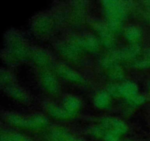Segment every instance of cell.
<instances>
[{
  "instance_id": "obj_1",
  "label": "cell",
  "mask_w": 150,
  "mask_h": 141,
  "mask_svg": "<svg viewBox=\"0 0 150 141\" xmlns=\"http://www.w3.org/2000/svg\"><path fill=\"white\" fill-rule=\"evenodd\" d=\"M6 118H7L10 124L27 130H42L47 128L48 125V118L42 114H34L29 116L10 114Z\"/></svg>"
},
{
  "instance_id": "obj_2",
  "label": "cell",
  "mask_w": 150,
  "mask_h": 141,
  "mask_svg": "<svg viewBox=\"0 0 150 141\" xmlns=\"http://www.w3.org/2000/svg\"><path fill=\"white\" fill-rule=\"evenodd\" d=\"M129 6L127 2L118 1H106L103 2V9L106 21L124 23L127 16Z\"/></svg>"
},
{
  "instance_id": "obj_3",
  "label": "cell",
  "mask_w": 150,
  "mask_h": 141,
  "mask_svg": "<svg viewBox=\"0 0 150 141\" xmlns=\"http://www.w3.org/2000/svg\"><path fill=\"white\" fill-rule=\"evenodd\" d=\"M92 27L96 33L97 38L103 46L109 49L114 48L117 40L114 33L108 27L106 24L101 21L95 22L92 24Z\"/></svg>"
},
{
  "instance_id": "obj_4",
  "label": "cell",
  "mask_w": 150,
  "mask_h": 141,
  "mask_svg": "<svg viewBox=\"0 0 150 141\" xmlns=\"http://www.w3.org/2000/svg\"><path fill=\"white\" fill-rule=\"evenodd\" d=\"M69 42L74 45L82 53H95L100 48V41L96 36L92 35H86L82 36H75L71 38Z\"/></svg>"
},
{
  "instance_id": "obj_5",
  "label": "cell",
  "mask_w": 150,
  "mask_h": 141,
  "mask_svg": "<svg viewBox=\"0 0 150 141\" xmlns=\"http://www.w3.org/2000/svg\"><path fill=\"white\" fill-rule=\"evenodd\" d=\"M40 82L42 89L51 95H59L60 85L57 78V75L48 69L42 70L40 74Z\"/></svg>"
},
{
  "instance_id": "obj_6",
  "label": "cell",
  "mask_w": 150,
  "mask_h": 141,
  "mask_svg": "<svg viewBox=\"0 0 150 141\" xmlns=\"http://www.w3.org/2000/svg\"><path fill=\"white\" fill-rule=\"evenodd\" d=\"M54 72L57 76H59L70 83L76 85H83L85 83V79L83 76L67 65H56L54 67Z\"/></svg>"
},
{
  "instance_id": "obj_7",
  "label": "cell",
  "mask_w": 150,
  "mask_h": 141,
  "mask_svg": "<svg viewBox=\"0 0 150 141\" xmlns=\"http://www.w3.org/2000/svg\"><path fill=\"white\" fill-rule=\"evenodd\" d=\"M100 124L105 128L106 132H113L122 137L127 133L128 127L122 120L115 117H103Z\"/></svg>"
},
{
  "instance_id": "obj_8",
  "label": "cell",
  "mask_w": 150,
  "mask_h": 141,
  "mask_svg": "<svg viewBox=\"0 0 150 141\" xmlns=\"http://www.w3.org/2000/svg\"><path fill=\"white\" fill-rule=\"evenodd\" d=\"M141 52L139 45H130V46L117 50L111 52V55L115 58L118 63L120 62L134 61Z\"/></svg>"
},
{
  "instance_id": "obj_9",
  "label": "cell",
  "mask_w": 150,
  "mask_h": 141,
  "mask_svg": "<svg viewBox=\"0 0 150 141\" xmlns=\"http://www.w3.org/2000/svg\"><path fill=\"white\" fill-rule=\"evenodd\" d=\"M29 57L35 66L42 70L47 69L52 64V60L50 54L41 48H36L31 51Z\"/></svg>"
},
{
  "instance_id": "obj_10",
  "label": "cell",
  "mask_w": 150,
  "mask_h": 141,
  "mask_svg": "<svg viewBox=\"0 0 150 141\" xmlns=\"http://www.w3.org/2000/svg\"><path fill=\"white\" fill-rule=\"evenodd\" d=\"M58 50L59 54L66 60L70 62L79 61L81 59V54L83 53L78 49L74 45L70 42L64 43L58 46Z\"/></svg>"
},
{
  "instance_id": "obj_11",
  "label": "cell",
  "mask_w": 150,
  "mask_h": 141,
  "mask_svg": "<svg viewBox=\"0 0 150 141\" xmlns=\"http://www.w3.org/2000/svg\"><path fill=\"white\" fill-rule=\"evenodd\" d=\"M81 101L76 95H67L63 98L62 106L71 118H74L81 108Z\"/></svg>"
},
{
  "instance_id": "obj_12",
  "label": "cell",
  "mask_w": 150,
  "mask_h": 141,
  "mask_svg": "<svg viewBox=\"0 0 150 141\" xmlns=\"http://www.w3.org/2000/svg\"><path fill=\"white\" fill-rule=\"evenodd\" d=\"M45 109L46 113L53 118L60 120L71 119V118L64 110L62 106H59L54 103H48V104H45Z\"/></svg>"
},
{
  "instance_id": "obj_13",
  "label": "cell",
  "mask_w": 150,
  "mask_h": 141,
  "mask_svg": "<svg viewBox=\"0 0 150 141\" xmlns=\"http://www.w3.org/2000/svg\"><path fill=\"white\" fill-rule=\"evenodd\" d=\"M94 104L100 110H108L111 107L112 98L106 90H100L94 97Z\"/></svg>"
},
{
  "instance_id": "obj_14",
  "label": "cell",
  "mask_w": 150,
  "mask_h": 141,
  "mask_svg": "<svg viewBox=\"0 0 150 141\" xmlns=\"http://www.w3.org/2000/svg\"><path fill=\"white\" fill-rule=\"evenodd\" d=\"M138 94V87L136 83L130 81L122 82L119 85V95L126 99L132 98Z\"/></svg>"
},
{
  "instance_id": "obj_15",
  "label": "cell",
  "mask_w": 150,
  "mask_h": 141,
  "mask_svg": "<svg viewBox=\"0 0 150 141\" xmlns=\"http://www.w3.org/2000/svg\"><path fill=\"white\" fill-rule=\"evenodd\" d=\"M53 21L47 16L38 18L34 24L35 31L40 35H47L53 29Z\"/></svg>"
},
{
  "instance_id": "obj_16",
  "label": "cell",
  "mask_w": 150,
  "mask_h": 141,
  "mask_svg": "<svg viewBox=\"0 0 150 141\" xmlns=\"http://www.w3.org/2000/svg\"><path fill=\"white\" fill-rule=\"evenodd\" d=\"M124 35L127 42L130 45H139V42L142 39V33L140 28L136 26L130 25L124 29Z\"/></svg>"
},
{
  "instance_id": "obj_17",
  "label": "cell",
  "mask_w": 150,
  "mask_h": 141,
  "mask_svg": "<svg viewBox=\"0 0 150 141\" xmlns=\"http://www.w3.org/2000/svg\"><path fill=\"white\" fill-rule=\"evenodd\" d=\"M89 134H90L91 136L95 138H97V139H103L105 134V129L100 123V124L92 126L89 129Z\"/></svg>"
},
{
  "instance_id": "obj_18",
  "label": "cell",
  "mask_w": 150,
  "mask_h": 141,
  "mask_svg": "<svg viewBox=\"0 0 150 141\" xmlns=\"http://www.w3.org/2000/svg\"><path fill=\"white\" fill-rule=\"evenodd\" d=\"M145 101V98L143 95H140L139 93L137 95H134L132 98H128V99H126L127 101V104L129 107H137V106L141 105L142 104H143Z\"/></svg>"
},
{
  "instance_id": "obj_19",
  "label": "cell",
  "mask_w": 150,
  "mask_h": 141,
  "mask_svg": "<svg viewBox=\"0 0 150 141\" xmlns=\"http://www.w3.org/2000/svg\"><path fill=\"white\" fill-rule=\"evenodd\" d=\"M121 137L120 135L113 132H106L104 135L103 140V141H121Z\"/></svg>"
},
{
  "instance_id": "obj_20",
  "label": "cell",
  "mask_w": 150,
  "mask_h": 141,
  "mask_svg": "<svg viewBox=\"0 0 150 141\" xmlns=\"http://www.w3.org/2000/svg\"><path fill=\"white\" fill-rule=\"evenodd\" d=\"M135 66L139 68H147L150 66V60L149 59H145L142 60H135Z\"/></svg>"
},
{
  "instance_id": "obj_21",
  "label": "cell",
  "mask_w": 150,
  "mask_h": 141,
  "mask_svg": "<svg viewBox=\"0 0 150 141\" xmlns=\"http://www.w3.org/2000/svg\"><path fill=\"white\" fill-rule=\"evenodd\" d=\"M122 141H135V140H131V139H127V140H124Z\"/></svg>"
}]
</instances>
